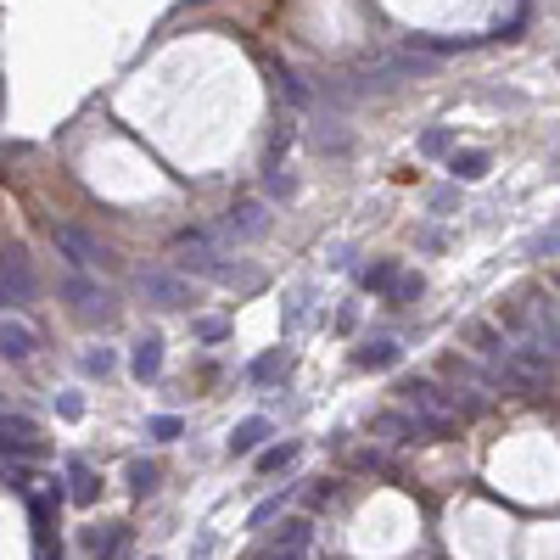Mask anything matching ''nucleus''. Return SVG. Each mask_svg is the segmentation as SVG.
<instances>
[{"mask_svg": "<svg viewBox=\"0 0 560 560\" xmlns=\"http://www.w3.org/2000/svg\"><path fill=\"white\" fill-rule=\"evenodd\" d=\"M392 275H398V264H376L370 275H364V286H370V292H387V286H392Z\"/></svg>", "mask_w": 560, "mask_h": 560, "instance_id": "nucleus-22", "label": "nucleus"}, {"mask_svg": "<svg viewBox=\"0 0 560 560\" xmlns=\"http://www.w3.org/2000/svg\"><path fill=\"white\" fill-rule=\"evenodd\" d=\"M387 297H392V303H404V297H420V275H392Z\"/></svg>", "mask_w": 560, "mask_h": 560, "instance_id": "nucleus-19", "label": "nucleus"}, {"mask_svg": "<svg viewBox=\"0 0 560 560\" xmlns=\"http://www.w3.org/2000/svg\"><path fill=\"white\" fill-rule=\"evenodd\" d=\"M247 376L252 381H275V376H286V353H264V359H258V364H252V370H247Z\"/></svg>", "mask_w": 560, "mask_h": 560, "instance_id": "nucleus-17", "label": "nucleus"}, {"mask_svg": "<svg viewBox=\"0 0 560 560\" xmlns=\"http://www.w3.org/2000/svg\"><path fill=\"white\" fill-rule=\"evenodd\" d=\"M68 482H73V504H96L101 482H96V471H90L84 460H68Z\"/></svg>", "mask_w": 560, "mask_h": 560, "instance_id": "nucleus-13", "label": "nucleus"}, {"mask_svg": "<svg viewBox=\"0 0 560 560\" xmlns=\"http://www.w3.org/2000/svg\"><path fill=\"white\" fill-rule=\"evenodd\" d=\"M112 364H118V359H112V353H107V348H96V353H84V370H90V376H112Z\"/></svg>", "mask_w": 560, "mask_h": 560, "instance_id": "nucleus-21", "label": "nucleus"}, {"mask_svg": "<svg viewBox=\"0 0 560 560\" xmlns=\"http://www.w3.org/2000/svg\"><path fill=\"white\" fill-rule=\"evenodd\" d=\"M129 488H135V493H152L157 488V465H129Z\"/></svg>", "mask_w": 560, "mask_h": 560, "instance_id": "nucleus-20", "label": "nucleus"}, {"mask_svg": "<svg viewBox=\"0 0 560 560\" xmlns=\"http://www.w3.org/2000/svg\"><path fill=\"white\" fill-rule=\"evenodd\" d=\"M0 448H12V454H40V432H34V420L0 415Z\"/></svg>", "mask_w": 560, "mask_h": 560, "instance_id": "nucleus-8", "label": "nucleus"}, {"mask_svg": "<svg viewBox=\"0 0 560 560\" xmlns=\"http://www.w3.org/2000/svg\"><path fill=\"white\" fill-rule=\"evenodd\" d=\"M34 348H40V336L28 331L23 320H0V359L23 364V359H34Z\"/></svg>", "mask_w": 560, "mask_h": 560, "instance_id": "nucleus-7", "label": "nucleus"}, {"mask_svg": "<svg viewBox=\"0 0 560 560\" xmlns=\"http://www.w3.org/2000/svg\"><path fill=\"white\" fill-rule=\"evenodd\" d=\"M129 370H135V381H157V370H163V336H140Z\"/></svg>", "mask_w": 560, "mask_h": 560, "instance_id": "nucleus-9", "label": "nucleus"}, {"mask_svg": "<svg viewBox=\"0 0 560 560\" xmlns=\"http://www.w3.org/2000/svg\"><path fill=\"white\" fill-rule=\"evenodd\" d=\"M51 241H56V252H62V258H68L73 269H101V264L112 258V252L101 247L96 236H90V230H79V224H56Z\"/></svg>", "mask_w": 560, "mask_h": 560, "instance_id": "nucleus-1", "label": "nucleus"}, {"mask_svg": "<svg viewBox=\"0 0 560 560\" xmlns=\"http://www.w3.org/2000/svg\"><path fill=\"white\" fill-rule=\"evenodd\" d=\"M180 432H185V420H180V415H157V420H152V437H157V443H174Z\"/></svg>", "mask_w": 560, "mask_h": 560, "instance_id": "nucleus-18", "label": "nucleus"}, {"mask_svg": "<svg viewBox=\"0 0 560 560\" xmlns=\"http://www.w3.org/2000/svg\"><path fill=\"white\" fill-rule=\"evenodd\" d=\"M174 258H180L185 269H196V275H224V269L213 264V241L202 236V230H191V236L174 241Z\"/></svg>", "mask_w": 560, "mask_h": 560, "instance_id": "nucleus-6", "label": "nucleus"}, {"mask_svg": "<svg viewBox=\"0 0 560 560\" xmlns=\"http://www.w3.org/2000/svg\"><path fill=\"white\" fill-rule=\"evenodd\" d=\"M140 297L146 303H157V308H185L191 303V280L185 275H168V269H140Z\"/></svg>", "mask_w": 560, "mask_h": 560, "instance_id": "nucleus-3", "label": "nucleus"}, {"mask_svg": "<svg viewBox=\"0 0 560 560\" xmlns=\"http://www.w3.org/2000/svg\"><path fill=\"white\" fill-rule=\"evenodd\" d=\"M443 146H448V129H432V135L420 140V152H443Z\"/></svg>", "mask_w": 560, "mask_h": 560, "instance_id": "nucleus-23", "label": "nucleus"}, {"mask_svg": "<svg viewBox=\"0 0 560 560\" xmlns=\"http://www.w3.org/2000/svg\"><path fill=\"white\" fill-rule=\"evenodd\" d=\"M34 264H28V252L12 247V252H0V303H28L34 297Z\"/></svg>", "mask_w": 560, "mask_h": 560, "instance_id": "nucleus-2", "label": "nucleus"}, {"mask_svg": "<svg viewBox=\"0 0 560 560\" xmlns=\"http://www.w3.org/2000/svg\"><path fill=\"white\" fill-rule=\"evenodd\" d=\"M448 174L454 180H482L488 174V152H454L448 157Z\"/></svg>", "mask_w": 560, "mask_h": 560, "instance_id": "nucleus-15", "label": "nucleus"}, {"mask_svg": "<svg viewBox=\"0 0 560 560\" xmlns=\"http://www.w3.org/2000/svg\"><path fill=\"white\" fill-rule=\"evenodd\" d=\"M308 538H314V527H308V521H286V532L275 538V560H280V555L297 560V555L308 549Z\"/></svg>", "mask_w": 560, "mask_h": 560, "instance_id": "nucleus-12", "label": "nucleus"}, {"mask_svg": "<svg viewBox=\"0 0 560 560\" xmlns=\"http://www.w3.org/2000/svg\"><path fill=\"white\" fill-rule=\"evenodd\" d=\"M62 297H68L73 303V314H79V320H90V325H107L112 320V292H101L96 280H84V275H73L68 286H62Z\"/></svg>", "mask_w": 560, "mask_h": 560, "instance_id": "nucleus-4", "label": "nucleus"}, {"mask_svg": "<svg viewBox=\"0 0 560 560\" xmlns=\"http://www.w3.org/2000/svg\"><path fill=\"white\" fill-rule=\"evenodd\" d=\"M275 510H280V499H264V504H258V510H252V527H264V521L275 516Z\"/></svg>", "mask_w": 560, "mask_h": 560, "instance_id": "nucleus-24", "label": "nucleus"}, {"mask_svg": "<svg viewBox=\"0 0 560 560\" xmlns=\"http://www.w3.org/2000/svg\"><path fill=\"white\" fill-rule=\"evenodd\" d=\"M297 460V443H280V448H264V454H258V471L264 476H275V471H286V465Z\"/></svg>", "mask_w": 560, "mask_h": 560, "instance_id": "nucleus-16", "label": "nucleus"}, {"mask_svg": "<svg viewBox=\"0 0 560 560\" xmlns=\"http://www.w3.org/2000/svg\"><path fill=\"white\" fill-rule=\"evenodd\" d=\"M84 549H90L96 560H118V555L129 549V527H107V532L96 527L90 538H84Z\"/></svg>", "mask_w": 560, "mask_h": 560, "instance_id": "nucleus-10", "label": "nucleus"}, {"mask_svg": "<svg viewBox=\"0 0 560 560\" xmlns=\"http://www.w3.org/2000/svg\"><path fill=\"white\" fill-rule=\"evenodd\" d=\"M196 336H202V342H219L224 325H219V320H202V325H196Z\"/></svg>", "mask_w": 560, "mask_h": 560, "instance_id": "nucleus-25", "label": "nucleus"}, {"mask_svg": "<svg viewBox=\"0 0 560 560\" xmlns=\"http://www.w3.org/2000/svg\"><path fill=\"white\" fill-rule=\"evenodd\" d=\"M269 437V420L264 415H252V420H241L236 432H230V454H252V448Z\"/></svg>", "mask_w": 560, "mask_h": 560, "instance_id": "nucleus-11", "label": "nucleus"}, {"mask_svg": "<svg viewBox=\"0 0 560 560\" xmlns=\"http://www.w3.org/2000/svg\"><path fill=\"white\" fill-rule=\"evenodd\" d=\"M264 230H269V208H264V202H236L230 219H224V236H230V241H258Z\"/></svg>", "mask_w": 560, "mask_h": 560, "instance_id": "nucleus-5", "label": "nucleus"}, {"mask_svg": "<svg viewBox=\"0 0 560 560\" xmlns=\"http://www.w3.org/2000/svg\"><path fill=\"white\" fill-rule=\"evenodd\" d=\"M56 409H62V415H68V420H79V415H84V404H79V398H73V392H68V398H62V404H56Z\"/></svg>", "mask_w": 560, "mask_h": 560, "instance_id": "nucleus-26", "label": "nucleus"}, {"mask_svg": "<svg viewBox=\"0 0 560 560\" xmlns=\"http://www.w3.org/2000/svg\"><path fill=\"white\" fill-rule=\"evenodd\" d=\"M353 359H359L364 370H392V364H398V342H364Z\"/></svg>", "mask_w": 560, "mask_h": 560, "instance_id": "nucleus-14", "label": "nucleus"}]
</instances>
